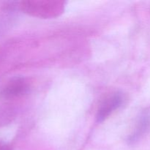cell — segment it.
Here are the masks:
<instances>
[{"mask_svg": "<svg viewBox=\"0 0 150 150\" xmlns=\"http://www.w3.org/2000/svg\"><path fill=\"white\" fill-rule=\"evenodd\" d=\"M124 102V96L120 92H116L103 101L98 109L97 120L98 122L104 121L111 113L122 106Z\"/></svg>", "mask_w": 150, "mask_h": 150, "instance_id": "1", "label": "cell"}, {"mask_svg": "<svg viewBox=\"0 0 150 150\" xmlns=\"http://www.w3.org/2000/svg\"><path fill=\"white\" fill-rule=\"evenodd\" d=\"M29 89L27 83L23 79L18 78L13 79L3 91V95L6 97H15L23 95Z\"/></svg>", "mask_w": 150, "mask_h": 150, "instance_id": "2", "label": "cell"}, {"mask_svg": "<svg viewBox=\"0 0 150 150\" xmlns=\"http://www.w3.org/2000/svg\"><path fill=\"white\" fill-rule=\"evenodd\" d=\"M150 127V114L148 112H144L139 118L136 130L128 138V142L133 144L137 142Z\"/></svg>", "mask_w": 150, "mask_h": 150, "instance_id": "3", "label": "cell"}, {"mask_svg": "<svg viewBox=\"0 0 150 150\" xmlns=\"http://www.w3.org/2000/svg\"><path fill=\"white\" fill-rule=\"evenodd\" d=\"M4 149L3 146H1V145H0V150H1V149Z\"/></svg>", "mask_w": 150, "mask_h": 150, "instance_id": "4", "label": "cell"}]
</instances>
